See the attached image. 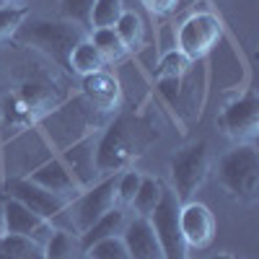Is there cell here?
<instances>
[{
	"label": "cell",
	"mask_w": 259,
	"mask_h": 259,
	"mask_svg": "<svg viewBox=\"0 0 259 259\" xmlns=\"http://www.w3.org/2000/svg\"><path fill=\"white\" fill-rule=\"evenodd\" d=\"M140 179H143V174L135 171V168H127V171H122V174H117V205L119 207H127L130 202H133L135 192L140 187Z\"/></svg>",
	"instance_id": "27"
},
{
	"label": "cell",
	"mask_w": 259,
	"mask_h": 259,
	"mask_svg": "<svg viewBox=\"0 0 259 259\" xmlns=\"http://www.w3.org/2000/svg\"><path fill=\"white\" fill-rule=\"evenodd\" d=\"M6 189H8V197L18 200L21 205H26L31 212H36L39 218H45L50 223L57 221L60 215L65 212V207H68V202H65L62 197L47 192L45 187L34 184L29 177L26 179H11Z\"/></svg>",
	"instance_id": "11"
},
{
	"label": "cell",
	"mask_w": 259,
	"mask_h": 259,
	"mask_svg": "<svg viewBox=\"0 0 259 259\" xmlns=\"http://www.w3.org/2000/svg\"><path fill=\"white\" fill-rule=\"evenodd\" d=\"M138 133L130 124V119H117L114 124L106 127V133L96 143V174L101 177H114L117 171L127 168L135 161L138 150Z\"/></svg>",
	"instance_id": "3"
},
{
	"label": "cell",
	"mask_w": 259,
	"mask_h": 259,
	"mask_svg": "<svg viewBox=\"0 0 259 259\" xmlns=\"http://www.w3.org/2000/svg\"><path fill=\"white\" fill-rule=\"evenodd\" d=\"M140 3L153 13V16H166L179 8V0H140Z\"/></svg>",
	"instance_id": "29"
},
{
	"label": "cell",
	"mask_w": 259,
	"mask_h": 259,
	"mask_svg": "<svg viewBox=\"0 0 259 259\" xmlns=\"http://www.w3.org/2000/svg\"><path fill=\"white\" fill-rule=\"evenodd\" d=\"M3 6H6V3H3V0H0V8H3Z\"/></svg>",
	"instance_id": "32"
},
{
	"label": "cell",
	"mask_w": 259,
	"mask_h": 259,
	"mask_svg": "<svg viewBox=\"0 0 259 259\" xmlns=\"http://www.w3.org/2000/svg\"><path fill=\"white\" fill-rule=\"evenodd\" d=\"M114 207H119L117 205V174L106 177L99 184L85 187L73 202H68L65 212H68V218H70V231L80 236L85 228H91L101 215H106Z\"/></svg>",
	"instance_id": "5"
},
{
	"label": "cell",
	"mask_w": 259,
	"mask_h": 259,
	"mask_svg": "<svg viewBox=\"0 0 259 259\" xmlns=\"http://www.w3.org/2000/svg\"><path fill=\"white\" fill-rule=\"evenodd\" d=\"M124 13V0H94L89 29H114L119 16Z\"/></svg>",
	"instance_id": "22"
},
{
	"label": "cell",
	"mask_w": 259,
	"mask_h": 259,
	"mask_svg": "<svg viewBox=\"0 0 259 259\" xmlns=\"http://www.w3.org/2000/svg\"><path fill=\"white\" fill-rule=\"evenodd\" d=\"M212 259H236V256H231V254H215Z\"/></svg>",
	"instance_id": "31"
},
{
	"label": "cell",
	"mask_w": 259,
	"mask_h": 259,
	"mask_svg": "<svg viewBox=\"0 0 259 259\" xmlns=\"http://www.w3.org/2000/svg\"><path fill=\"white\" fill-rule=\"evenodd\" d=\"M41 249H45V259H78L83 254L78 233L65 231V228H55Z\"/></svg>",
	"instance_id": "18"
},
{
	"label": "cell",
	"mask_w": 259,
	"mask_h": 259,
	"mask_svg": "<svg viewBox=\"0 0 259 259\" xmlns=\"http://www.w3.org/2000/svg\"><path fill=\"white\" fill-rule=\"evenodd\" d=\"M179 228H182V239L187 249H207L215 239V215L207 205L189 200L182 202L179 207Z\"/></svg>",
	"instance_id": "9"
},
{
	"label": "cell",
	"mask_w": 259,
	"mask_h": 259,
	"mask_svg": "<svg viewBox=\"0 0 259 259\" xmlns=\"http://www.w3.org/2000/svg\"><path fill=\"white\" fill-rule=\"evenodd\" d=\"M62 161L73 171V177L78 179V184L83 189L94 184V179H96V143L91 138H85V140L75 143L70 150H65Z\"/></svg>",
	"instance_id": "15"
},
{
	"label": "cell",
	"mask_w": 259,
	"mask_h": 259,
	"mask_svg": "<svg viewBox=\"0 0 259 259\" xmlns=\"http://www.w3.org/2000/svg\"><path fill=\"white\" fill-rule=\"evenodd\" d=\"M3 212V228L6 233H16V236H26V239L36 241L39 246H45L47 239L52 236L55 226L45 218H39L36 212H31L26 205H21L13 197H6V202L0 205Z\"/></svg>",
	"instance_id": "10"
},
{
	"label": "cell",
	"mask_w": 259,
	"mask_h": 259,
	"mask_svg": "<svg viewBox=\"0 0 259 259\" xmlns=\"http://www.w3.org/2000/svg\"><path fill=\"white\" fill-rule=\"evenodd\" d=\"M83 96H85L91 109L114 112L119 106L122 91H119V83L114 75H109L106 70H99V73H91L83 78Z\"/></svg>",
	"instance_id": "14"
},
{
	"label": "cell",
	"mask_w": 259,
	"mask_h": 259,
	"mask_svg": "<svg viewBox=\"0 0 259 259\" xmlns=\"http://www.w3.org/2000/svg\"><path fill=\"white\" fill-rule=\"evenodd\" d=\"M207 174H210V150L205 140L177 150L174 158H171V182H174L171 189H174L177 200L179 202L194 200V194L205 184Z\"/></svg>",
	"instance_id": "4"
},
{
	"label": "cell",
	"mask_w": 259,
	"mask_h": 259,
	"mask_svg": "<svg viewBox=\"0 0 259 259\" xmlns=\"http://www.w3.org/2000/svg\"><path fill=\"white\" fill-rule=\"evenodd\" d=\"M124 226H127V215H124V210H122V207L109 210L106 215H101V218H99V221H96L91 228H85V231L78 236V239H80V246H83V251L89 249L91 244H96V241L112 239V236H122Z\"/></svg>",
	"instance_id": "16"
},
{
	"label": "cell",
	"mask_w": 259,
	"mask_h": 259,
	"mask_svg": "<svg viewBox=\"0 0 259 259\" xmlns=\"http://www.w3.org/2000/svg\"><path fill=\"white\" fill-rule=\"evenodd\" d=\"M62 6V16L70 21V24L89 29V16H91V6L94 0H60Z\"/></svg>",
	"instance_id": "28"
},
{
	"label": "cell",
	"mask_w": 259,
	"mask_h": 259,
	"mask_svg": "<svg viewBox=\"0 0 259 259\" xmlns=\"http://www.w3.org/2000/svg\"><path fill=\"white\" fill-rule=\"evenodd\" d=\"M218 127L236 143H254L256 130H259V99H256V94L249 91L244 99L226 106L218 117Z\"/></svg>",
	"instance_id": "8"
},
{
	"label": "cell",
	"mask_w": 259,
	"mask_h": 259,
	"mask_svg": "<svg viewBox=\"0 0 259 259\" xmlns=\"http://www.w3.org/2000/svg\"><path fill=\"white\" fill-rule=\"evenodd\" d=\"M122 241L127 246L130 259H163V249L156 239L153 228H150L148 218L135 215L133 221H127V226L122 231Z\"/></svg>",
	"instance_id": "13"
},
{
	"label": "cell",
	"mask_w": 259,
	"mask_h": 259,
	"mask_svg": "<svg viewBox=\"0 0 259 259\" xmlns=\"http://www.w3.org/2000/svg\"><path fill=\"white\" fill-rule=\"evenodd\" d=\"M218 182L239 202L259 197V153L254 143H239L218 161Z\"/></svg>",
	"instance_id": "2"
},
{
	"label": "cell",
	"mask_w": 259,
	"mask_h": 259,
	"mask_svg": "<svg viewBox=\"0 0 259 259\" xmlns=\"http://www.w3.org/2000/svg\"><path fill=\"white\" fill-rule=\"evenodd\" d=\"M91 45L101 52L104 62H119L127 55V47L122 45V39L117 36L114 29H94L91 31Z\"/></svg>",
	"instance_id": "23"
},
{
	"label": "cell",
	"mask_w": 259,
	"mask_h": 259,
	"mask_svg": "<svg viewBox=\"0 0 259 259\" xmlns=\"http://www.w3.org/2000/svg\"><path fill=\"white\" fill-rule=\"evenodd\" d=\"M0 259H45V249L26 236L3 233L0 239Z\"/></svg>",
	"instance_id": "19"
},
{
	"label": "cell",
	"mask_w": 259,
	"mask_h": 259,
	"mask_svg": "<svg viewBox=\"0 0 259 259\" xmlns=\"http://www.w3.org/2000/svg\"><path fill=\"white\" fill-rule=\"evenodd\" d=\"M161 194H163V182L156 179V177H143L140 179V187L135 192L133 197V205L135 207V215H140V218H148L150 212L156 210V205L161 202Z\"/></svg>",
	"instance_id": "20"
},
{
	"label": "cell",
	"mask_w": 259,
	"mask_h": 259,
	"mask_svg": "<svg viewBox=\"0 0 259 259\" xmlns=\"http://www.w3.org/2000/svg\"><path fill=\"white\" fill-rule=\"evenodd\" d=\"M187 68H189V60L179 50H171L158 62V78L161 80H179L187 73Z\"/></svg>",
	"instance_id": "26"
},
{
	"label": "cell",
	"mask_w": 259,
	"mask_h": 259,
	"mask_svg": "<svg viewBox=\"0 0 259 259\" xmlns=\"http://www.w3.org/2000/svg\"><path fill=\"white\" fill-rule=\"evenodd\" d=\"M29 179L34 184H39V187H45L47 192L57 194V197H62L65 202H73L83 192V187L73 177V171L65 166V161H60V158H52L47 163H41L39 168H34L29 174Z\"/></svg>",
	"instance_id": "12"
},
{
	"label": "cell",
	"mask_w": 259,
	"mask_h": 259,
	"mask_svg": "<svg viewBox=\"0 0 259 259\" xmlns=\"http://www.w3.org/2000/svg\"><path fill=\"white\" fill-rule=\"evenodd\" d=\"M16 39H21L24 45L36 47L39 52H45L55 62H60L62 68H68V57L78 41H83V29L70 24V21H24L16 31Z\"/></svg>",
	"instance_id": "1"
},
{
	"label": "cell",
	"mask_w": 259,
	"mask_h": 259,
	"mask_svg": "<svg viewBox=\"0 0 259 259\" xmlns=\"http://www.w3.org/2000/svg\"><path fill=\"white\" fill-rule=\"evenodd\" d=\"M83 254L89 256V259H130L122 236H112V239L96 241V244H91L89 249H85Z\"/></svg>",
	"instance_id": "24"
},
{
	"label": "cell",
	"mask_w": 259,
	"mask_h": 259,
	"mask_svg": "<svg viewBox=\"0 0 259 259\" xmlns=\"http://www.w3.org/2000/svg\"><path fill=\"white\" fill-rule=\"evenodd\" d=\"M179 207L182 202L177 200L174 189L163 187L161 202L148 215L150 228H153L156 239L163 249V259H187V251H189L182 239V228H179Z\"/></svg>",
	"instance_id": "6"
},
{
	"label": "cell",
	"mask_w": 259,
	"mask_h": 259,
	"mask_svg": "<svg viewBox=\"0 0 259 259\" xmlns=\"http://www.w3.org/2000/svg\"><path fill=\"white\" fill-rule=\"evenodd\" d=\"M117 36L122 39V45L127 47V52H135L143 47V41H145V26H143V21L138 13L133 11H124L117 21V26H114Z\"/></svg>",
	"instance_id": "21"
},
{
	"label": "cell",
	"mask_w": 259,
	"mask_h": 259,
	"mask_svg": "<svg viewBox=\"0 0 259 259\" xmlns=\"http://www.w3.org/2000/svg\"><path fill=\"white\" fill-rule=\"evenodd\" d=\"M104 65H106V62H104L101 52L91 45V39L78 41V45L73 47V52H70V57H68V70H73V73L80 75V78L104 70Z\"/></svg>",
	"instance_id": "17"
},
{
	"label": "cell",
	"mask_w": 259,
	"mask_h": 259,
	"mask_svg": "<svg viewBox=\"0 0 259 259\" xmlns=\"http://www.w3.org/2000/svg\"><path fill=\"white\" fill-rule=\"evenodd\" d=\"M3 3H6V6H24L26 0H3Z\"/></svg>",
	"instance_id": "30"
},
{
	"label": "cell",
	"mask_w": 259,
	"mask_h": 259,
	"mask_svg": "<svg viewBox=\"0 0 259 259\" xmlns=\"http://www.w3.org/2000/svg\"><path fill=\"white\" fill-rule=\"evenodd\" d=\"M26 6H3L0 8V41L16 36L18 26L26 21Z\"/></svg>",
	"instance_id": "25"
},
{
	"label": "cell",
	"mask_w": 259,
	"mask_h": 259,
	"mask_svg": "<svg viewBox=\"0 0 259 259\" xmlns=\"http://www.w3.org/2000/svg\"><path fill=\"white\" fill-rule=\"evenodd\" d=\"M78 259H89V256H78Z\"/></svg>",
	"instance_id": "33"
},
{
	"label": "cell",
	"mask_w": 259,
	"mask_h": 259,
	"mask_svg": "<svg viewBox=\"0 0 259 259\" xmlns=\"http://www.w3.org/2000/svg\"><path fill=\"white\" fill-rule=\"evenodd\" d=\"M221 34H223V26L218 16L212 13H192L184 24L179 26V36H177V50L189 60H202L205 55H210L221 41Z\"/></svg>",
	"instance_id": "7"
}]
</instances>
